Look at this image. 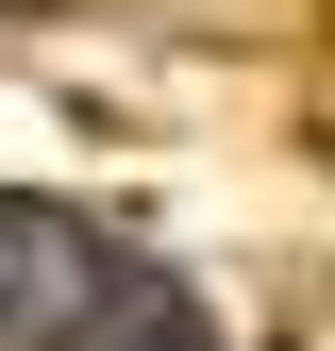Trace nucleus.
I'll use <instances>...</instances> for the list:
<instances>
[{
  "instance_id": "2",
  "label": "nucleus",
  "mask_w": 335,
  "mask_h": 351,
  "mask_svg": "<svg viewBox=\"0 0 335 351\" xmlns=\"http://www.w3.org/2000/svg\"><path fill=\"white\" fill-rule=\"evenodd\" d=\"M67 351H218V335H201V318H185V301H168V285H151V268H117L101 301H84V335H67Z\"/></svg>"
},
{
  "instance_id": "1",
  "label": "nucleus",
  "mask_w": 335,
  "mask_h": 351,
  "mask_svg": "<svg viewBox=\"0 0 335 351\" xmlns=\"http://www.w3.org/2000/svg\"><path fill=\"white\" fill-rule=\"evenodd\" d=\"M101 285H117V251L67 201H0V351H67Z\"/></svg>"
}]
</instances>
